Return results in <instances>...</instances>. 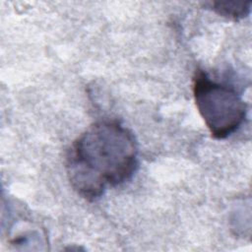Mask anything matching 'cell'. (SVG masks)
<instances>
[{
	"instance_id": "6da1fadb",
	"label": "cell",
	"mask_w": 252,
	"mask_h": 252,
	"mask_svg": "<svg viewBox=\"0 0 252 252\" xmlns=\"http://www.w3.org/2000/svg\"><path fill=\"white\" fill-rule=\"evenodd\" d=\"M138 164V147L130 130L115 120L92 124L72 144L66 171L72 188L94 201L107 187L131 178Z\"/></svg>"
},
{
	"instance_id": "7a4b0ae2",
	"label": "cell",
	"mask_w": 252,
	"mask_h": 252,
	"mask_svg": "<svg viewBox=\"0 0 252 252\" xmlns=\"http://www.w3.org/2000/svg\"><path fill=\"white\" fill-rule=\"evenodd\" d=\"M192 91L197 109L214 138L228 137L246 118L247 104L236 90L212 80L204 71L195 72Z\"/></svg>"
},
{
	"instance_id": "3957f363",
	"label": "cell",
	"mask_w": 252,
	"mask_h": 252,
	"mask_svg": "<svg viewBox=\"0 0 252 252\" xmlns=\"http://www.w3.org/2000/svg\"><path fill=\"white\" fill-rule=\"evenodd\" d=\"M217 14L231 19L240 20L248 16L251 2L245 1H213L205 4Z\"/></svg>"
}]
</instances>
